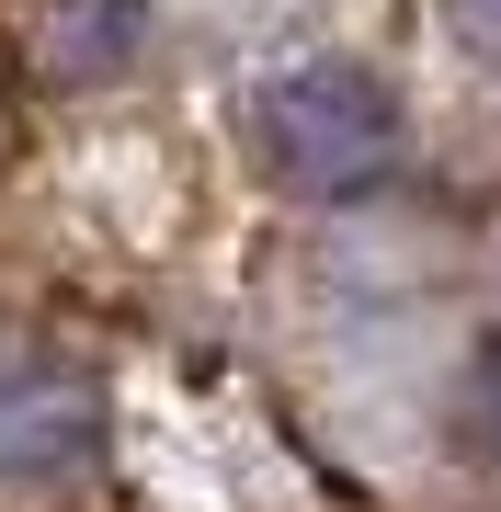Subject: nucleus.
Instances as JSON below:
<instances>
[{
    "label": "nucleus",
    "mask_w": 501,
    "mask_h": 512,
    "mask_svg": "<svg viewBox=\"0 0 501 512\" xmlns=\"http://www.w3.org/2000/svg\"><path fill=\"white\" fill-rule=\"evenodd\" d=\"M399 92L365 69V57H297L251 92V148L285 194L308 205H353L399 171Z\"/></svg>",
    "instance_id": "f257e3e1"
},
{
    "label": "nucleus",
    "mask_w": 501,
    "mask_h": 512,
    "mask_svg": "<svg viewBox=\"0 0 501 512\" xmlns=\"http://www.w3.org/2000/svg\"><path fill=\"white\" fill-rule=\"evenodd\" d=\"M103 456V387L57 342L0 353V478H92Z\"/></svg>",
    "instance_id": "f03ea898"
},
{
    "label": "nucleus",
    "mask_w": 501,
    "mask_h": 512,
    "mask_svg": "<svg viewBox=\"0 0 501 512\" xmlns=\"http://www.w3.org/2000/svg\"><path fill=\"white\" fill-rule=\"evenodd\" d=\"M160 0H46V80L57 92H103L114 69H137Z\"/></svg>",
    "instance_id": "7ed1b4c3"
},
{
    "label": "nucleus",
    "mask_w": 501,
    "mask_h": 512,
    "mask_svg": "<svg viewBox=\"0 0 501 512\" xmlns=\"http://www.w3.org/2000/svg\"><path fill=\"white\" fill-rule=\"evenodd\" d=\"M456 433H467V456H490L501 467V342L467 365V387H456Z\"/></svg>",
    "instance_id": "20e7f679"
},
{
    "label": "nucleus",
    "mask_w": 501,
    "mask_h": 512,
    "mask_svg": "<svg viewBox=\"0 0 501 512\" xmlns=\"http://www.w3.org/2000/svg\"><path fill=\"white\" fill-rule=\"evenodd\" d=\"M445 23H456V46L479 69H501V0H445Z\"/></svg>",
    "instance_id": "39448f33"
}]
</instances>
